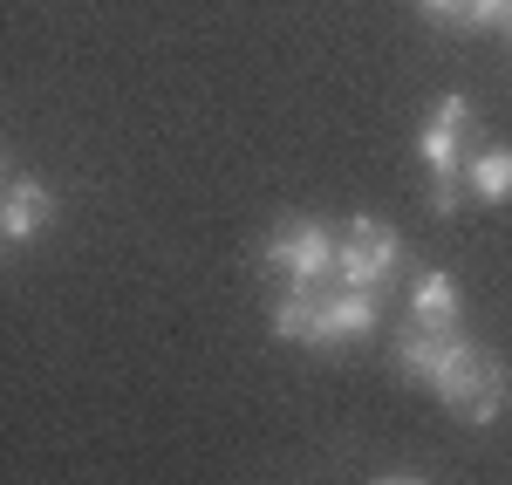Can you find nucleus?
<instances>
[{
	"mask_svg": "<svg viewBox=\"0 0 512 485\" xmlns=\"http://www.w3.org/2000/svg\"><path fill=\"white\" fill-rule=\"evenodd\" d=\"M465 144H472V103L465 96H444L431 117H424V130H417V151H424V164H431V212H458V199H465V185H458V171H465Z\"/></svg>",
	"mask_w": 512,
	"mask_h": 485,
	"instance_id": "1",
	"label": "nucleus"
},
{
	"mask_svg": "<svg viewBox=\"0 0 512 485\" xmlns=\"http://www.w3.org/2000/svg\"><path fill=\"white\" fill-rule=\"evenodd\" d=\"M48 219H55V199L41 192L35 178H21V171H14V178H7V192H0V240H7V246H28Z\"/></svg>",
	"mask_w": 512,
	"mask_h": 485,
	"instance_id": "6",
	"label": "nucleus"
},
{
	"mask_svg": "<svg viewBox=\"0 0 512 485\" xmlns=\"http://www.w3.org/2000/svg\"><path fill=\"white\" fill-rule=\"evenodd\" d=\"M465 185H472L485 205H512V151H506V144L472 151V164H465Z\"/></svg>",
	"mask_w": 512,
	"mask_h": 485,
	"instance_id": "10",
	"label": "nucleus"
},
{
	"mask_svg": "<svg viewBox=\"0 0 512 485\" xmlns=\"http://www.w3.org/2000/svg\"><path fill=\"white\" fill-rule=\"evenodd\" d=\"M396 267H403V240H396L383 219L355 212L349 226L335 233V281L342 287H369L376 294V281H390Z\"/></svg>",
	"mask_w": 512,
	"mask_h": 485,
	"instance_id": "3",
	"label": "nucleus"
},
{
	"mask_svg": "<svg viewBox=\"0 0 512 485\" xmlns=\"http://www.w3.org/2000/svg\"><path fill=\"white\" fill-rule=\"evenodd\" d=\"M410 322L417 328H458V281L451 274H417V287H410Z\"/></svg>",
	"mask_w": 512,
	"mask_h": 485,
	"instance_id": "9",
	"label": "nucleus"
},
{
	"mask_svg": "<svg viewBox=\"0 0 512 485\" xmlns=\"http://www.w3.org/2000/svg\"><path fill=\"white\" fill-rule=\"evenodd\" d=\"M369 485H424V479H369Z\"/></svg>",
	"mask_w": 512,
	"mask_h": 485,
	"instance_id": "13",
	"label": "nucleus"
},
{
	"mask_svg": "<svg viewBox=\"0 0 512 485\" xmlns=\"http://www.w3.org/2000/svg\"><path fill=\"white\" fill-rule=\"evenodd\" d=\"M472 342L458 335V328H417V322H403L396 328V342H390V356H396V369L410 376V383H444V369L458 363Z\"/></svg>",
	"mask_w": 512,
	"mask_h": 485,
	"instance_id": "5",
	"label": "nucleus"
},
{
	"mask_svg": "<svg viewBox=\"0 0 512 485\" xmlns=\"http://www.w3.org/2000/svg\"><path fill=\"white\" fill-rule=\"evenodd\" d=\"M431 21H451V28H499V7L506 0H417Z\"/></svg>",
	"mask_w": 512,
	"mask_h": 485,
	"instance_id": "11",
	"label": "nucleus"
},
{
	"mask_svg": "<svg viewBox=\"0 0 512 485\" xmlns=\"http://www.w3.org/2000/svg\"><path fill=\"white\" fill-rule=\"evenodd\" d=\"M437 397H444V410L458 417V424H499L512 404V376L499 356H485V349H465L458 363L444 369V383H437Z\"/></svg>",
	"mask_w": 512,
	"mask_h": 485,
	"instance_id": "2",
	"label": "nucleus"
},
{
	"mask_svg": "<svg viewBox=\"0 0 512 485\" xmlns=\"http://www.w3.org/2000/svg\"><path fill=\"white\" fill-rule=\"evenodd\" d=\"M499 35L512 41V0H506V7H499Z\"/></svg>",
	"mask_w": 512,
	"mask_h": 485,
	"instance_id": "12",
	"label": "nucleus"
},
{
	"mask_svg": "<svg viewBox=\"0 0 512 485\" xmlns=\"http://www.w3.org/2000/svg\"><path fill=\"white\" fill-rule=\"evenodd\" d=\"M335 294V287H328ZM328 294H308V287H287L274 301V335L280 342H308V349H321V301Z\"/></svg>",
	"mask_w": 512,
	"mask_h": 485,
	"instance_id": "8",
	"label": "nucleus"
},
{
	"mask_svg": "<svg viewBox=\"0 0 512 485\" xmlns=\"http://www.w3.org/2000/svg\"><path fill=\"white\" fill-rule=\"evenodd\" d=\"M267 267H274L287 287H308V294H328L335 281V233L321 219H294L267 240Z\"/></svg>",
	"mask_w": 512,
	"mask_h": 485,
	"instance_id": "4",
	"label": "nucleus"
},
{
	"mask_svg": "<svg viewBox=\"0 0 512 485\" xmlns=\"http://www.w3.org/2000/svg\"><path fill=\"white\" fill-rule=\"evenodd\" d=\"M362 335H376V294H369V287H342V294H328V301H321V349H335V342H362Z\"/></svg>",
	"mask_w": 512,
	"mask_h": 485,
	"instance_id": "7",
	"label": "nucleus"
}]
</instances>
